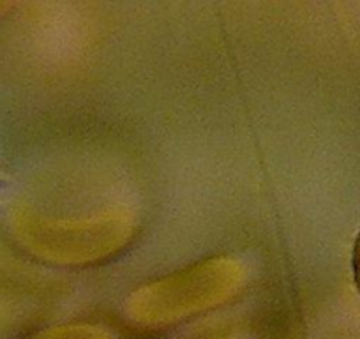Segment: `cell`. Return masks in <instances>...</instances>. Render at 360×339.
Returning <instances> with one entry per match:
<instances>
[{
    "mask_svg": "<svg viewBox=\"0 0 360 339\" xmlns=\"http://www.w3.org/2000/svg\"><path fill=\"white\" fill-rule=\"evenodd\" d=\"M27 238L41 257L64 265H85L112 257L134 234V216L105 209L79 217H37L27 221Z\"/></svg>",
    "mask_w": 360,
    "mask_h": 339,
    "instance_id": "cell-1",
    "label": "cell"
}]
</instances>
